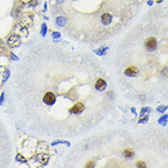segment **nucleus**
Wrapping results in <instances>:
<instances>
[{"mask_svg": "<svg viewBox=\"0 0 168 168\" xmlns=\"http://www.w3.org/2000/svg\"><path fill=\"white\" fill-rule=\"evenodd\" d=\"M83 110H84V105L82 103H77L72 108H70L69 111L72 114H80Z\"/></svg>", "mask_w": 168, "mask_h": 168, "instance_id": "obj_4", "label": "nucleus"}, {"mask_svg": "<svg viewBox=\"0 0 168 168\" xmlns=\"http://www.w3.org/2000/svg\"><path fill=\"white\" fill-rule=\"evenodd\" d=\"M167 108L166 107H165V106H160V107H158V108H157V110H158L159 112H165V110Z\"/></svg>", "mask_w": 168, "mask_h": 168, "instance_id": "obj_17", "label": "nucleus"}, {"mask_svg": "<svg viewBox=\"0 0 168 168\" xmlns=\"http://www.w3.org/2000/svg\"><path fill=\"white\" fill-rule=\"evenodd\" d=\"M60 36H61V34L59 32H53L52 33V37H53V38H60Z\"/></svg>", "mask_w": 168, "mask_h": 168, "instance_id": "obj_19", "label": "nucleus"}, {"mask_svg": "<svg viewBox=\"0 0 168 168\" xmlns=\"http://www.w3.org/2000/svg\"><path fill=\"white\" fill-rule=\"evenodd\" d=\"M17 160L19 161V162H21V163H25V162H26V159H24V157L21 156L20 154H19V155L17 156Z\"/></svg>", "mask_w": 168, "mask_h": 168, "instance_id": "obj_14", "label": "nucleus"}, {"mask_svg": "<svg viewBox=\"0 0 168 168\" xmlns=\"http://www.w3.org/2000/svg\"><path fill=\"white\" fill-rule=\"evenodd\" d=\"M58 143H65L68 146L70 145V143H68V141H53V143H52V145H55V144H58Z\"/></svg>", "mask_w": 168, "mask_h": 168, "instance_id": "obj_12", "label": "nucleus"}, {"mask_svg": "<svg viewBox=\"0 0 168 168\" xmlns=\"http://www.w3.org/2000/svg\"><path fill=\"white\" fill-rule=\"evenodd\" d=\"M43 101L46 105H49V106H51L53 105L56 101V97L55 96L52 94L51 92H48L45 94V96L43 97Z\"/></svg>", "mask_w": 168, "mask_h": 168, "instance_id": "obj_3", "label": "nucleus"}, {"mask_svg": "<svg viewBox=\"0 0 168 168\" xmlns=\"http://www.w3.org/2000/svg\"><path fill=\"white\" fill-rule=\"evenodd\" d=\"M43 29H41V33H43V36H45V34H46V32H47V28H46V25L45 24H43Z\"/></svg>", "mask_w": 168, "mask_h": 168, "instance_id": "obj_15", "label": "nucleus"}, {"mask_svg": "<svg viewBox=\"0 0 168 168\" xmlns=\"http://www.w3.org/2000/svg\"><path fill=\"white\" fill-rule=\"evenodd\" d=\"M8 43L10 47H18L19 45H20V43H21L19 36L17 34H13L12 36H10L8 40Z\"/></svg>", "mask_w": 168, "mask_h": 168, "instance_id": "obj_1", "label": "nucleus"}, {"mask_svg": "<svg viewBox=\"0 0 168 168\" xmlns=\"http://www.w3.org/2000/svg\"><path fill=\"white\" fill-rule=\"evenodd\" d=\"M101 21L104 25H109L112 21V17L109 14H104L101 17Z\"/></svg>", "mask_w": 168, "mask_h": 168, "instance_id": "obj_7", "label": "nucleus"}, {"mask_svg": "<svg viewBox=\"0 0 168 168\" xmlns=\"http://www.w3.org/2000/svg\"><path fill=\"white\" fill-rule=\"evenodd\" d=\"M56 23L59 27H64V26L66 24V19L62 18V17H59L58 19H56Z\"/></svg>", "mask_w": 168, "mask_h": 168, "instance_id": "obj_9", "label": "nucleus"}, {"mask_svg": "<svg viewBox=\"0 0 168 168\" xmlns=\"http://www.w3.org/2000/svg\"><path fill=\"white\" fill-rule=\"evenodd\" d=\"M132 111L133 113H135V109H134V108H132Z\"/></svg>", "mask_w": 168, "mask_h": 168, "instance_id": "obj_24", "label": "nucleus"}, {"mask_svg": "<svg viewBox=\"0 0 168 168\" xmlns=\"http://www.w3.org/2000/svg\"><path fill=\"white\" fill-rule=\"evenodd\" d=\"M94 166H95V163H94V162H89V163H87L86 165V167H87V168L94 167Z\"/></svg>", "mask_w": 168, "mask_h": 168, "instance_id": "obj_18", "label": "nucleus"}, {"mask_svg": "<svg viewBox=\"0 0 168 168\" xmlns=\"http://www.w3.org/2000/svg\"><path fill=\"white\" fill-rule=\"evenodd\" d=\"M136 166L140 167V168H143V167H146V165L144 164L143 162H138L137 164H136Z\"/></svg>", "mask_w": 168, "mask_h": 168, "instance_id": "obj_13", "label": "nucleus"}, {"mask_svg": "<svg viewBox=\"0 0 168 168\" xmlns=\"http://www.w3.org/2000/svg\"><path fill=\"white\" fill-rule=\"evenodd\" d=\"M107 50H108V48L104 47L103 49H99L98 51H95V52H96V53H97L98 55H105V54H106Z\"/></svg>", "mask_w": 168, "mask_h": 168, "instance_id": "obj_10", "label": "nucleus"}, {"mask_svg": "<svg viewBox=\"0 0 168 168\" xmlns=\"http://www.w3.org/2000/svg\"><path fill=\"white\" fill-rule=\"evenodd\" d=\"M123 156L125 158H132L134 156V152L132 149H126L123 151Z\"/></svg>", "mask_w": 168, "mask_h": 168, "instance_id": "obj_8", "label": "nucleus"}, {"mask_svg": "<svg viewBox=\"0 0 168 168\" xmlns=\"http://www.w3.org/2000/svg\"><path fill=\"white\" fill-rule=\"evenodd\" d=\"M150 112L151 111V109L150 108H143V109H141V116H143V115H144V113L145 112Z\"/></svg>", "mask_w": 168, "mask_h": 168, "instance_id": "obj_16", "label": "nucleus"}, {"mask_svg": "<svg viewBox=\"0 0 168 168\" xmlns=\"http://www.w3.org/2000/svg\"><path fill=\"white\" fill-rule=\"evenodd\" d=\"M4 98H5V95H4V94H2L1 97H0V105H2V103L4 101Z\"/></svg>", "mask_w": 168, "mask_h": 168, "instance_id": "obj_21", "label": "nucleus"}, {"mask_svg": "<svg viewBox=\"0 0 168 168\" xmlns=\"http://www.w3.org/2000/svg\"><path fill=\"white\" fill-rule=\"evenodd\" d=\"M11 59H13V60H19L17 57L15 56V54L14 53H11Z\"/></svg>", "mask_w": 168, "mask_h": 168, "instance_id": "obj_23", "label": "nucleus"}, {"mask_svg": "<svg viewBox=\"0 0 168 168\" xmlns=\"http://www.w3.org/2000/svg\"><path fill=\"white\" fill-rule=\"evenodd\" d=\"M166 120H167V115H165V116H164V117L161 118L159 119V123H161L162 125H165L166 124Z\"/></svg>", "mask_w": 168, "mask_h": 168, "instance_id": "obj_11", "label": "nucleus"}, {"mask_svg": "<svg viewBox=\"0 0 168 168\" xmlns=\"http://www.w3.org/2000/svg\"><path fill=\"white\" fill-rule=\"evenodd\" d=\"M107 87V83L103 79H98L96 83V89L97 91H103L105 90V88Z\"/></svg>", "mask_w": 168, "mask_h": 168, "instance_id": "obj_6", "label": "nucleus"}, {"mask_svg": "<svg viewBox=\"0 0 168 168\" xmlns=\"http://www.w3.org/2000/svg\"><path fill=\"white\" fill-rule=\"evenodd\" d=\"M145 47L147 48V50L150 51H153L157 48V40L155 38H149L147 39L145 41Z\"/></svg>", "mask_w": 168, "mask_h": 168, "instance_id": "obj_2", "label": "nucleus"}, {"mask_svg": "<svg viewBox=\"0 0 168 168\" xmlns=\"http://www.w3.org/2000/svg\"><path fill=\"white\" fill-rule=\"evenodd\" d=\"M9 76V71H6V75H5V78H4V81H6Z\"/></svg>", "mask_w": 168, "mask_h": 168, "instance_id": "obj_20", "label": "nucleus"}, {"mask_svg": "<svg viewBox=\"0 0 168 168\" xmlns=\"http://www.w3.org/2000/svg\"><path fill=\"white\" fill-rule=\"evenodd\" d=\"M146 120H148V117H145L143 119H141V120H140V122H141V123H143V122H146Z\"/></svg>", "mask_w": 168, "mask_h": 168, "instance_id": "obj_22", "label": "nucleus"}, {"mask_svg": "<svg viewBox=\"0 0 168 168\" xmlns=\"http://www.w3.org/2000/svg\"><path fill=\"white\" fill-rule=\"evenodd\" d=\"M22 1H23V2H28L29 0H22Z\"/></svg>", "mask_w": 168, "mask_h": 168, "instance_id": "obj_25", "label": "nucleus"}, {"mask_svg": "<svg viewBox=\"0 0 168 168\" xmlns=\"http://www.w3.org/2000/svg\"><path fill=\"white\" fill-rule=\"evenodd\" d=\"M124 73L127 76H136L139 73V70L134 66H130L125 70Z\"/></svg>", "mask_w": 168, "mask_h": 168, "instance_id": "obj_5", "label": "nucleus"}]
</instances>
